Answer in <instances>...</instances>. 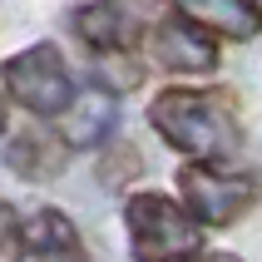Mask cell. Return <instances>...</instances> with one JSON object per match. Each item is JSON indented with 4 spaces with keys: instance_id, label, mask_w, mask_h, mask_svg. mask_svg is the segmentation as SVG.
<instances>
[{
    "instance_id": "obj_9",
    "label": "cell",
    "mask_w": 262,
    "mask_h": 262,
    "mask_svg": "<svg viewBox=\"0 0 262 262\" xmlns=\"http://www.w3.org/2000/svg\"><path fill=\"white\" fill-rule=\"evenodd\" d=\"M79 35L94 50H129L134 45V20L124 10V0H94L89 10H79Z\"/></svg>"
},
{
    "instance_id": "obj_6",
    "label": "cell",
    "mask_w": 262,
    "mask_h": 262,
    "mask_svg": "<svg viewBox=\"0 0 262 262\" xmlns=\"http://www.w3.org/2000/svg\"><path fill=\"white\" fill-rule=\"evenodd\" d=\"M114 119H119V104L104 94V89H89L79 99L64 104V144L70 148H94L114 134Z\"/></svg>"
},
{
    "instance_id": "obj_8",
    "label": "cell",
    "mask_w": 262,
    "mask_h": 262,
    "mask_svg": "<svg viewBox=\"0 0 262 262\" xmlns=\"http://www.w3.org/2000/svg\"><path fill=\"white\" fill-rule=\"evenodd\" d=\"M173 5L188 15L193 25H208L218 35H233V40H248L257 30V10L248 0H173Z\"/></svg>"
},
{
    "instance_id": "obj_10",
    "label": "cell",
    "mask_w": 262,
    "mask_h": 262,
    "mask_svg": "<svg viewBox=\"0 0 262 262\" xmlns=\"http://www.w3.org/2000/svg\"><path fill=\"white\" fill-rule=\"evenodd\" d=\"M15 233H20V223H15V208L5 203V198H0V248H5V243H10Z\"/></svg>"
},
{
    "instance_id": "obj_3",
    "label": "cell",
    "mask_w": 262,
    "mask_h": 262,
    "mask_svg": "<svg viewBox=\"0 0 262 262\" xmlns=\"http://www.w3.org/2000/svg\"><path fill=\"white\" fill-rule=\"evenodd\" d=\"M5 89L15 104H25L35 114H64V104L74 99L70 70L55 45H30L15 59H5Z\"/></svg>"
},
{
    "instance_id": "obj_4",
    "label": "cell",
    "mask_w": 262,
    "mask_h": 262,
    "mask_svg": "<svg viewBox=\"0 0 262 262\" xmlns=\"http://www.w3.org/2000/svg\"><path fill=\"white\" fill-rule=\"evenodd\" d=\"M178 183H183V198H188L193 218L208 223V228H228V223H237L252 208V183L248 178L218 173V168H203V163L183 168Z\"/></svg>"
},
{
    "instance_id": "obj_13",
    "label": "cell",
    "mask_w": 262,
    "mask_h": 262,
    "mask_svg": "<svg viewBox=\"0 0 262 262\" xmlns=\"http://www.w3.org/2000/svg\"><path fill=\"white\" fill-rule=\"evenodd\" d=\"M257 5H262V0H257Z\"/></svg>"
},
{
    "instance_id": "obj_12",
    "label": "cell",
    "mask_w": 262,
    "mask_h": 262,
    "mask_svg": "<svg viewBox=\"0 0 262 262\" xmlns=\"http://www.w3.org/2000/svg\"><path fill=\"white\" fill-rule=\"evenodd\" d=\"M0 134H5V104H0Z\"/></svg>"
},
{
    "instance_id": "obj_2",
    "label": "cell",
    "mask_w": 262,
    "mask_h": 262,
    "mask_svg": "<svg viewBox=\"0 0 262 262\" xmlns=\"http://www.w3.org/2000/svg\"><path fill=\"white\" fill-rule=\"evenodd\" d=\"M124 223H129V248L139 262H178L193 257L203 243L198 223L163 193H134L124 208Z\"/></svg>"
},
{
    "instance_id": "obj_11",
    "label": "cell",
    "mask_w": 262,
    "mask_h": 262,
    "mask_svg": "<svg viewBox=\"0 0 262 262\" xmlns=\"http://www.w3.org/2000/svg\"><path fill=\"white\" fill-rule=\"evenodd\" d=\"M198 262H243V257H233V252H213V257H198Z\"/></svg>"
},
{
    "instance_id": "obj_5",
    "label": "cell",
    "mask_w": 262,
    "mask_h": 262,
    "mask_svg": "<svg viewBox=\"0 0 262 262\" xmlns=\"http://www.w3.org/2000/svg\"><path fill=\"white\" fill-rule=\"evenodd\" d=\"M15 237H20V262H89L84 248H79L74 223L64 213H55V208L35 213Z\"/></svg>"
},
{
    "instance_id": "obj_7",
    "label": "cell",
    "mask_w": 262,
    "mask_h": 262,
    "mask_svg": "<svg viewBox=\"0 0 262 262\" xmlns=\"http://www.w3.org/2000/svg\"><path fill=\"white\" fill-rule=\"evenodd\" d=\"M154 55L168 64V70H183V74H203L218 64V50L198 25H159L154 35Z\"/></svg>"
},
{
    "instance_id": "obj_1",
    "label": "cell",
    "mask_w": 262,
    "mask_h": 262,
    "mask_svg": "<svg viewBox=\"0 0 262 262\" xmlns=\"http://www.w3.org/2000/svg\"><path fill=\"white\" fill-rule=\"evenodd\" d=\"M148 119L154 129L168 139L183 154H203V159H218L237 144V124L223 104L203 99V94H188V89H168L148 104Z\"/></svg>"
}]
</instances>
